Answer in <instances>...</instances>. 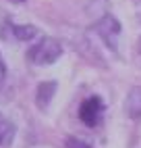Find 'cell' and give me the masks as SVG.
Masks as SVG:
<instances>
[{
	"label": "cell",
	"instance_id": "1",
	"mask_svg": "<svg viewBox=\"0 0 141 148\" xmlns=\"http://www.w3.org/2000/svg\"><path fill=\"white\" fill-rule=\"evenodd\" d=\"M60 54H62V46H60L58 40H54V38H42L37 44H33L29 48L27 58H29V63L44 67V65L56 63Z\"/></svg>",
	"mask_w": 141,
	"mask_h": 148
},
{
	"label": "cell",
	"instance_id": "2",
	"mask_svg": "<svg viewBox=\"0 0 141 148\" xmlns=\"http://www.w3.org/2000/svg\"><path fill=\"white\" fill-rule=\"evenodd\" d=\"M104 102L100 96H89L79 106V119L87 127H100L104 121Z\"/></svg>",
	"mask_w": 141,
	"mask_h": 148
},
{
	"label": "cell",
	"instance_id": "3",
	"mask_svg": "<svg viewBox=\"0 0 141 148\" xmlns=\"http://www.w3.org/2000/svg\"><path fill=\"white\" fill-rule=\"evenodd\" d=\"M96 34L106 42L108 48H112L116 52L118 50V36H120V23L118 19L112 15H104L100 21L96 23Z\"/></svg>",
	"mask_w": 141,
	"mask_h": 148
},
{
	"label": "cell",
	"instance_id": "4",
	"mask_svg": "<svg viewBox=\"0 0 141 148\" xmlns=\"http://www.w3.org/2000/svg\"><path fill=\"white\" fill-rule=\"evenodd\" d=\"M125 111L131 119H141V86L131 88L125 98Z\"/></svg>",
	"mask_w": 141,
	"mask_h": 148
},
{
	"label": "cell",
	"instance_id": "5",
	"mask_svg": "<svg viewBox=\"0 0 141 148\" xmlns=\"http://www.w3.org/2000/svg\"><path fill=\"white\" fill-rule=\"evenodd\" d=\"M54 92H56V82H42L37 86V92H35V104L37 108L46 111L48 104L52 102L54 98Z\"/></svg>",
	"mask_w": 141,
	"mask_h": 148
},
{
	"label": "cell",
	"instance_id": "6",
	"mask_svg": "<svg viewBox=\"0 0 141 148\" xmlns=\"http://www.w3.org/2000/svg\"><path fill=\"white\" fill-rule=\"evenodd\" d=\"M17 127L13 121H8L4 115H0V148H8L11 142L15 140Z\"/></svg>",
	"mask_w": 141,
	"mask_h": 148
},
{
	"label": "cell",
	"instance_id": "7",
	"mask_svg": "<svg viewBox=\"0 0 141 148\" xmlns=\"http://www.w3.org/2000/svg\"><path fill=\"white\" fill-rule=\"evenodd\" d=\"M11 32L19 42H29L37 36V27L35 25H11Z\"/></svg>",
	"mask_w": 141,
	"mask_h": 148
},
{
	"label": "cell",
	"instance_id": "8",
	"mask_svg": "<svg viewBox=\"0 0 141 148\" xmlns=\"http://www.w3.org/2000/svg\"><path fill=\"white\" fill-rule=\"evenodd\" d=\"M64 148H92V146H89L87 142H83V140H79V138L68 136L64 140Z\"/></svg>",
	"mask_w": 141,
	"mask_h": 148
},
{
	"label": "cell",
	"instance_id": "9",
	"mask_svg": "<svg viewBox=\"0 0 141 148\" xmlns=\"http://www.w3.org/2000/svg\"><path fill=\"white\" fill-rule=\"evenodd\" d=\"M4 77H6V65L2 61V56H0V84L4 82Z\"/></svg>",
	"mask_w": 141,
	"mask_h": 148
},
{
	"label": "cell",
	"instance_id": "10",
	"mask_svg": "<svg viewBox=\"0 0 141 148\" xmlns=\"http://www.w3.org/2000/svg\"><path fill=\"white\" fill-rule=\"evenodd\" d=\"M139 52H141V38H139Z\"/></svg>",
	"mask_w": 141,
	"mask_h": 148
}]
</instances>
